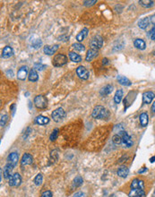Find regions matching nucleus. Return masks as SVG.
<instances>
[{"mask_svg":"<svg viewBox=\"0 0 155 197\" xmlns=\"http://www.w3.org/2000/svg\"><path fill=\"white\" fill-rule=\"evenodd\" d=\"M41 197H52V193L50 191H45L44 193H42Z\"/></svg>","mask_w":155,"mask_h":197,"instance_id":"nucleus-39","label":"nucleus"},{"mask_svg":"<svg viewBox=\"0 0 155 197\" xmlns=\"http://www.w3.org/2000/svg\"><path fill=\"white\" fill-rule=\"evenodd\" d=\"M18 160H19V155H18V153H16V152H11V153L8 155V157H7V161H8V163L11 164V165L14 166V167L16 166Z\"/></svg>","mask_w":155,"mask_h":197,"instance_id":"nucleus-11","label":"nucleus"},{"mask_svg":"<svg viewBox=\"0 0 155 197\" xmlns=\"http://www.w3.org/2000/svg\"><path fill=\"white\" fill-rule=\"evenodd\" d=\"M90 46H91V49H97V50L99 49H101L103 46V39H102V37L100 36V35L94 36L93 38L91 39V41L90 42Z\"/></svg>","mask_w":155,"mask_h":197,"instance_id":"nucleus-6","label":"nucleus"},{"mask_svg":"<svg viewBox=\"0 0 155 197\" xmlns=\"http://www.w3.org/2000/svg\"><path fill=\"white\" fill-rule=\"evenodd\" d=\"M65 117H66V112L62 108L55 109L51 114V117L55 122H61L65 118Z\"/></svg>","mask_w":155,"mask_h":197,"instance_id":"nucleus-5","label":"nucleus"},{"mask_svg":"<svg viewBox=\"0 0 155 197\" xmlns=\"http://www.w3.org/2000/svg\"><path fill=\"white\" fill-rule=\"evenodd\" d=\"M46 67V65L45 64H39V63H36L35 64H34V69L35 70H38V71H41V70H43L44 68Z\"/></svg>","mask_w":155,"mask_h":197,"instance_id":"nucleus-38","label":"nucleus"},{"mask_svg":"<svg viewBox=\"0 0 155 197\" xmlns=\"http://www.w3.org/2000/svg\"><path fill=\"white\" fill-rule=\"evenodd\" d=\"M147 171V169L146 168H143L142 169H140L139 171H138V173L139 174H142V173H144V172H146Z\"/></svg>","mask_w":155,"mask_h":197,"instance_id":"nucleus-44","label":"nucleus"},{"mask_svg":"<svg viewBox=\"0 0 155 197\" xmlns=\"http://www.w3.org/2000/svg\"><path fill=\"white\" fill-rule=\"evenodd\" d=\"M99 52L97 49H90L88 51H87V54H86V56H85V60L87 62H90L91 61L92 59H94L97 56H98Z\"/></svg>","mask_w":155,"mask_h":197,"instance_id":"nucleus-12","label":"nucleus"},{"mask_svg":"<svg viewBox=\"0 0 155 197\" xmlns=\"http://www.w3.org/2000/svg\"><path fill=\"white\" fill-rule=\"evenodd\" d=\"M42 180H43L42 175H41V174H38V175L36 176V177L34 178V183H35L36 185H41Z\"/></svg>","mask_w":155,"mask_h":197,"instance_id":"nucleus-35","label":"nucleus"},{"mask_svg":"<svg viewBox=\"0 0 155 197\" xmlns=\"http://www.w3.org/2000/svg\"><path fill=\"white\" fill-rule=\"evenodd\" d=\"M33 161V156L29 154V153H25L22 158V166H26V165H30V164H32Z\"/></svg>","mask_w":155,"mask_h":197,"instance_id":"nucleus-16","label":"nucleus"},{"mask_svg":"<svg viewBox=\"0 0 155 197\" xmlns=\"http://www.w3.org/2000/svg\"><path fill=\"white\" fill-rule=\"evenodd\" d=\"M73 48L75 50H77V51H83V50H85V47L83 44H81V43H74L73 44Z\"/></svg>","mask_w":155,"mask_h":197,"instance_id":"nucleus-33","label":"nucleus"},{"mask_svg":"<svg viewBox=\"0 0 155 197\" xmlns=\"http://www.w3.org/2000/svg\"><path fill=\"white\" fill-rule=\"evenodd\" d=\"M14 166H12L11 164H9V163H7V165L4 167V169H3V174H4V177L5 178H10L12 176H11V174H12V171H13V169H14Z\"/></svg>","mask_w":155,"mask_h":197,"instance_id":"nucleus-14","label":"nucleus"},{"mask_svg":"<svg viewBox=\"0 0 155 197\" xmlns=\"http://www.w3.org/2000/svg\"><path fill=\"white\" fill-rule=\"evenodd\" d=\"M88 29L87 28H83L79 33L77 34V36H76V40L79 41V42H81V41H83L86 37H87V35H88Z\"/></svg>","mask_w":155,"mask_h":197,"instance_id":"nucleus-23","label":"nucleus"},{"mask_svg":"<svg viewBox=\"0 0 155 197\" xmlns=\"http://www.w3.org/2000/svg\"><path fill=\"white\" fill-rule=\"evenodd\" d=\"M134 45L136 49H140V50H143L146 48V44L144 42V41L141 40V39H136L134 41Z\"/></svg>","mask_w":155,"mask_h":197,"instance_id":"nucleus-24","label":"nucleus"},{"mask_svg":"<svg viewBox=\"0 0 155 197\" xmlns=\"http://www.w3.org/2000/svg\"><path fill=\"white\" fill-rule=\"evenodd\" d=\"M155 97V94L152 91H146L143 95V104H150Z\"/></svg>","mask_w":155,"mask_h":197,"instance_id":"nucleus-10","label":"nucleus"},{"mask_svg":"<svg viewBox=\"0 0 155 197\" xmlns=\"http://www.w3.org/2000/svg\"><path fill=\"white\" fill-rule=\"evenodd\" d=\"M27 75H28V67H26V65H23V67H22L17 72V78L20 81H24L26 79Z\"/></svg>","mask_w":155,"mask_h":197,"instance_id":"nucleus-9","label":"nucleus"},{"mask_svg":"<svg viewBox=\"0 0 155 197\" xmlns=\"http://www.w3.org/2000/svg\"><path fill=\"white\" fill-rule=\"evenodd\" d=\"M139 4L143 7H151L152 6H154V2L151 1V0H141V1H139Z\"/></svg>","mask_w":155,"mask_h":197,"instance_id":"nucleus-30","label":"nucleus"},{"mask_svg":"<svg viewBox=\"0 0 155 197\" xmlns=\"http://www.w3.org/2000/svg\"><path fill=\"white\" fill-rule=\"evenodd\" d=\"M150 161H151V162H154V161H155V157H151V158L150 159Z\"/></svg>","mask_w":155,"mask_h":197,"instance_id":"nucleus-47","label":"nucleus"},{"mask_svg":"<svg viewBox=\"0 0 155 197\" xmlns=\"http://www.w3.org/2000/svg\"><path fill=\"white\" fill-rule=\"evenodd\" d=\"M28 79H29L30 82H37V81H38V79H39V75H38L37 71H36L34 68L30 69V71L29 72Z\"/></svg>","mask_w":155,"mask_h":197,"instance_id":"nucleus-20","label":"nucleus"},{"mask_svg":"<svg viewBox=\"0 0 155 197\" xmlns=\"http://www.w3.org/2000/svg\"><path fill=\"white\" fill-rule=\"evenodd\" d=\"M74 197H86V194L83 192H77L74 194Z\"/></svg>","mask_w":155,"mask_h":197,"instance_id":"nucleus-40","label":"nucleus"},{"mask_svg":"<svg viewBox=\"0 0 155 197\" xmlns=\"http://www.w3.org/2000/svg\"><path fill=\"white\" fill-rule=\"evenodd\" d=\"M58 49V45H54V46H45L43 50H44V53L49 55V56H51V55H54L56 50Z\"/></svg>","mask_w":155,"mask_h":197,"instance_id":"nucleus-17","label":"nucleus"},{"mask_svg":"<svg viewBox=\"0 0 155 197\" xmlns=\"http://www.w3.org/2000/svg\"><path fill=\"white\" fill-rule=\"evenodd\" d=\"M151 21H150V18L149 17H144L143 19H141L139 22H138V26L141 28V29H146L149 24H150Z\"/></svg>","mask_w":155,"mask_h":197,"instance_id":"nucleus-25","label":"nucleus"},{"mask_svg":"<svg viewBox=\"0 0 155 197\" xmlns=\"http://www.w3.org/2000/svg\"><path fill=\"white\" fill-rule=\"evenodd\" d=\"M122 98H123V91L121 89L117 90L115 93V96H114V101L115 103L117 104H119L122 101Z\"/></svg>","mask_w":155,"mask_h":197,"instance_id":"nucleus-26","label":"nucleus"},{"mask_svg":"<svg viewBox=\"0 0 155 197\" xmlns=\"http://www.w3.org/2000/svg\"><path fill=\"white\" fill-rule=\"evenodd\" d=\"M109 117V112L102 106H96L92 110V117L98 119H107Z\"/></svg>","mask_w":155,"mask_h":197,"instance_id":"nucleus-1","label":"nucleus"},{"mask_svg":"<svg viewBox=\"0 0 155 197\" xmlns=\"http://www.w3.org/2000/svg\"><path fill=\"white\" fill-rule=\"evenodd\" d=\"M151 111L155 114V101L152 103V105H151Z\"/></svg>","mask_w":155,"mask_h":197,"instance_id":"nucleus-46","label":"nucleus"},{"mask_svg":"<svg viewBox=\"0 0 155 197\" xmlns=\"http://www.w3.org/2000/svg\"><path fill=\"white\" fill-rule=\"evenodd\" d=\"M119 135L122 138V144H123V146L125 147V148H130L134 144L132 137L127 132H125V131H123V130L120 131Z\"/></svg>","mask_w":155,"mask_h":197,"instance_id":"nucleus-2","label":"nucleus"},{"mask_svg":"<svg viewBox=\"0 0 155 197\" xmlns=\"http://www.w3.org/2000/svg\"><path fill=\"white\" fill-rule=\"evenodd\" d=\"M117 82H118L121 85H124V86H130V85H131L130 80L127 79V78L125 77V76H123V75H117Z\"/></svg>","mask_w":155,"mask_h":197,"instance_id":"nucleus-22","label":"nucleus"},{"mask_svg":"<svg viewBox=\"0 0 155 197\" xmlns=\"http://www.w3.org/2000/svg\"><path fill=\"white\" fill-rule=\"evenodd\" d=\"M34 105L39 109H44L48 106V101L45 96L43 95H38L34 98Z\"/></svg>","mask_w":155,"mask_h":197,"instance_id":"nucleus-4","label":"nucleus"},{"mask_svg":"<svg viewBox=\"0 0 155 197\" xmlns=\"http://www.w3.org/2000/svg\"><path fill=\"white\" fill-rule=\"evenodd\" d=\"M148 37H149L151 41H155V25H154V27H152L151 30L148 32Z\"/></svg>","mask_w":155,"mask_h":197,"instance_id":"nucleus-36","label":"nucleus"},{"mask_svg":"<svg viewBox=\"0 0 155 197\" xmlns=\"http://www.w3.org/2000/svg\"><path fill=\"white\" fill-rule=\"evenodd\" d=\"M8 120V116L7 115H2L1 116V120H0V125H1V126H5Z\"/></svg>","mask_w":155,"mask_h":197,"instance_id":"nucleus-37","label":"nucleus"},{"mask_svg":"<svg viewBox=\"0 0 155 197\" xmlns=\"http://www.w3.org/2000/svg\"><path fill=\"white\" fill-rule=\"evenodd\" d=\"M140 123H141V125L142 126H146L148 125V122H149V117H148V115L147 113H142L140 115Z\"/></svg>","mask_w":155,"mask_h":197,"instance_id":"nucleus-27","label":"nucleus"},{"mask_svg":"<svg viewBox=\"0 0 155 197\" xmlns=\"http://www.w3.org/2000/svg\"><path fill=\"white\" fill-rule=\"evenodd\" d=\"M96 2H97L96 0H93V1H84L83 4H84V6H86V7H89V6H92L93 4H95Z\"/></svg>","mask_w":155,"mask_h":197,"instance_id":"nucleus-41","label":"nucleus"},{"mask_svg":"<svg viewBox=\"0 0 155 197\" xmlns=\"http://www.w3.org/2000/svg\"><path fill=\"white\" fill-rule=\"evenodd\" d=\"M131 189H143L144 188V184H143V180H140V179H134L131 183V185H130Z\"/></svg>","mask_w":155,"mask_h":197,"instance_id":"nucleus-15","label":"nucleus"},{"mask_svg":"<svg viewBox=\"0 0 155 197\" xmlns=\"http://www.w3.org/2000/svg\"><path fill=\"white\" fill-rule=\"evenodd\" d=\"M112 142L115 145H119L122 143V138L119 135H115L112 137Z\"/></svg>","mask_w":155,"mask_h":197,"instance_id":"nucleus-32","label":"nucleus"},{"mask_svg":"<svg viewBox=\"0 0 155 197\" xmlns=\"http://www.w3.org/2000/svg\"><path fill=\"white\" fill-rule=\"evenodd\" d=\"M14 55V50L11 47L7 46L4 48L3 51H2V57L3 58H9Z\"/></svg>","mask_w":155,"mask_h":197,"instance_id":"nucleus-18","label":"nucleus"},{"mask_svg":"<svg viewBox=\"0 0 155 197\" xmlns=\"http://www.w3.org/2000/svg\"><path fill=\"white\" fill-rule=\"evenodd\" d=\"M22 183V177L20 174L14 173L9 179V185L10 186H19Z\"/></svg>","mask_w":155,"mask_h":197,"instance_id":"nucleus-8","label":"nucleus"},{"mask_svg":"<svg viewBox=\"0 0 155 197\" xmlns=\"http://www.w3.org/2000/svg\"><path fill=\"white\" fill-rule=\"evenodd\" d=\"M69 58L71 59V61L75 62V63H80L82 61V56L75 52H70L69 53Z\"/></svg>","mask_w":155,"mask_h":197,"instance_id":"nucleus-28","label":"nucleus"},{"mask_svg":"<svg viewBox=\"0 0 155 197\" xmlns=\"http://www.w3.org/2000/svg\"><path fill=\"white\" fill-rule=\"evenodd\" d=\"M112 89H113V87H112L111 85H106L104 88L101 89V95L106 96V95L110 94V93L112 92Z\"/></svg>","mask_w":155,"mask_h":197,"instance_id":"nucleus-29","label":"nucleus"},{"mask_svg":"<svg viewBox=\"0 0 155 197\" xmlns=\"http://www.w3.org/2000/svg\"><path fill=\"white\" fill-rule=\"evenodd\" d=\"M150 21H151V23L155 24V14H154V15H152V16L150 18Z\"/></svg>","mask_w":155,"mask_h":197,"instance_id":"nucleus-43","label":"nucleus"},{"mask_svg":"<svg viewBox=\"0 0 155 197\" xmlns=\"http://www.w3.org/2000/svg\"><path fill=\"white\" fill-rule=\"evenodd\" d=\"M67 63V57L66 55H63V54H57L54 56L53 60H52V64L54 67H62V65H64Z\"/></svg>","mask_w":155,"mask_h":197,"instance_id":"nucleus-3","label":"nucleus"},{"mask_svg":"<svg viewBox=\"0 0 155 197\" xmlns=\"http://www.w3.org/2000/svg\"><path fill=\"white\" fill-rule=\"evenodd\" d=\"M129 197H145L143 189H131L128 193Z\"/></svg>","mask_w":155,"mask_h":197,"instance_id":"nucleus-13","label":"nucleus"},{"mask_svg":"<svg viewBox=\"0 0 155 197\" xmlns=\"http://www.w3.org/2000/svg\"><path fill=\"white\" fill-rule=\"evenodd\" d=\"M83 183V179L81 176H77L75 179H74V186L75 187H78V186H81Z\"/></svg>","mask_w":155,"mask_h":197,"instance_id":"nucleus-31","label":"nucleus"},{"mask_svg":"<svg viewBox=\"0 0 155 197\" xmlns=\"http://www.w3.org/2000/svg\"><path fill=\"white\" fill-rule=\"evenodd\" d=\"M35 123L38 125H47L49 123V118L47 117H44V116H38L35 118Z\"/></svg>","mask_w":155,"mask_h":197,"instance_id":"nucleus-21","label":"nucleus"},{"mask_svg":"<svg viewBox=\"0 0 155 197\" xmlns=\"http://www.w3.org/2000/svg\"><path fill=\"white\" fill-rule=\"evenodd\" d=\"M102 63H103V64H108L109 62V59H108V58H103Z\"/></svg>","mask_w":155,"mask_h":197,"instance_id":"nucleus-45","label":"nucleus"},{"mask_svg":"<svg viewBox=\"0 0 155 197\" xmlns=\"http://www.w3.org/2000/svg\"><path fill=\"white\" fill-rule=\"evenodd\" d=\"M33 46L34 48H36V49L40 48V47L41 46V40H38L36 43H33Z\"/></svg>","mask_w":155,"mask_h":197,"instance_id":"nucleus-42","label":"nucleus"},{"mask_svg":"<svg viewBox=\"0 0 155 197\" xmlns=\"http://www.w3.org/2000/svg\"><path fill=\"white\" fill-rule=\"evenodd\" d=\"M76 75H78L79 78H81L83 80H87L90 75L88 70L84 67H83V65H80V67H78L76 68Z\"/></svg>","mask_w":155,"mask_h":197,"instance_id":"nucleus-7","label":"nucleus"},{"mask_svg":"<svg viewBox=\"0 0 155 197\" xmlns=\"http://www.w3.org/2000/svg\"><path fill=\"white\" fill-rule=\"evenodd\" d=\"M128 173H129V169H128L126 166H121V167L118 168V169H117V175H118L120 177H123V178L127 177V175H128Z\"/></svg>","mask_w":155,"mask_h":197,"instance_id":"nucleus-19","label":"nucleus"},{"mask_svg":"<svg viewBox=\"0 0 155 197\" xmlns=\"http://www.w3.org/2000/svg\"><path fill=\"white\" fill-rule=\"evenodd\" d=\"M58 129L57 128H56L53 132H52V134L50 135V136H49V139H50V141H52V142H54V141H56V138H57V135H58Z\"/></svg>","mask_w":155,"mask_h":197,"instance_id":"nucleus-34","label":"nucleus"}]
</instances>
